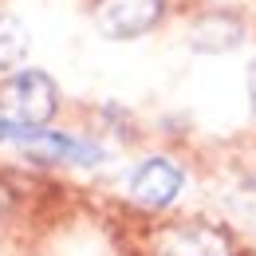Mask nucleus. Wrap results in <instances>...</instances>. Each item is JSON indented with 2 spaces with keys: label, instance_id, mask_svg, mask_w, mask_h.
<instances>
[{
  "label": "nucleus",
  "instance_id": "obj_3",
  "mask_svg": "<svg viewBox=\"0 0 256 256\" xmlns=\"http://www.w3.org/2000/svg\"><path fill=\"white\" fill-rule=\"evenodd\" d=\"M186 186V174H182V166L170 158H154L138 162L134 166V174H130L126 190H130V201L134 205H142V209H150V213H162V209H170L174 201H178V193Z\"/></svg>",
  "mask_w": 256,
  "mask_h": 256
},
{
  "label": "nucleus",
  "instance_id": "obj_5",
  "mask_svg": "<svg viewBox=\"0 0 256 256\" xmlns=\"http://www.w3.org/2000/svg\"><path fill=\"white\" fill-rule=\"evenodd\" d=\"M240 40H244V24H240L232 12H205L190 28L193 52H205V56H224V52H232Z\"/></svg>",
  "mask_w": 256,
  "mask_h": 256
},
{
  "label": "nucleus",
  "instance_id": "obj_2",
  "mask_svg": "<svg viewBox=\"0 0 256 256\" xmlns=\"http://www.w3.org/2000/svg\"><path fill=\"white\" fill-rule=\"evenodd\" d=\"M150 256H232V236L209 221L166 224L150 240Z\"/></svg>",
  "mask_w": 256,
  "mask_h": 256
},
{
  "label": "nucleus",
  "instance_id": "obj_7",
  "mask_svg": "<svg viewBox=\"0 0 256 256\" xmlns=\"http://www.w3.org/2000/svg\"><path fill=\"white\" fill-rule=\"evenodd\" d=\"M248 102H252V110H256V60L248 67Z\"/></svg>",
  "mask_w": 256,
  "mask_h": 256
},
{
  "label": "nucleus",
  "instance_id": "obj_6",
  "mask_svg": "<svg viewBox=\"0 0 256 256\" xmlns=\"http://www.w3.org/2000/svg\"><path fill=\"white\" fill-rule=\"evenodd\" d=\"M32 40H28V28L20 16L12 12H0V71H12L16 64H24Z\"/></svg>",
  "mask_w": 256,
  "mask_h": 256
},
{
  "label": "nucleus",
  "instance_id": "obj_8",
  "mask_svg": "<svg viewBox=\"0 0 256 256\" xmlns=\"http://www.w3.org/2000/svg\"><path fill=\"white\" fill-rule=\"evenodd\" d=\"M8 205H12V193L0 186V217H4V209H8Z\"/></svg>",
  "mask_w": 256,
  "mask_h": 256
},
{
  "label": "nucleus",
  "instance_id": "obj_1",
  "mask_svg": "<svg viewBox=\"0 0 256 256\" xmlns=\"http://www.w3.org/2000/svg\"><path fill=\"white\" fill-rule=\"evenodd\" d=\"M60 110V91L44 71H16L0 83V118L28 130H44Z\"/></svg>",
  "mask_w": 256,
  "mask_h": 256
},
{
  "label": "nucleus",
  "instance_id": "obj_4",
  "mask_svg": "<svg viewBox=\"0 0 256 256\" xmlns=\"http://www.w3.org/2000/svg\"><path fill=\"white\" fill-rule=\"evenodd\" d=\"M166 12V0H95L91 16L106 40H134L146 36Z\"/></svg>",
  "mask_w": 256,
  "mask_h": 256
}]
</instances>
